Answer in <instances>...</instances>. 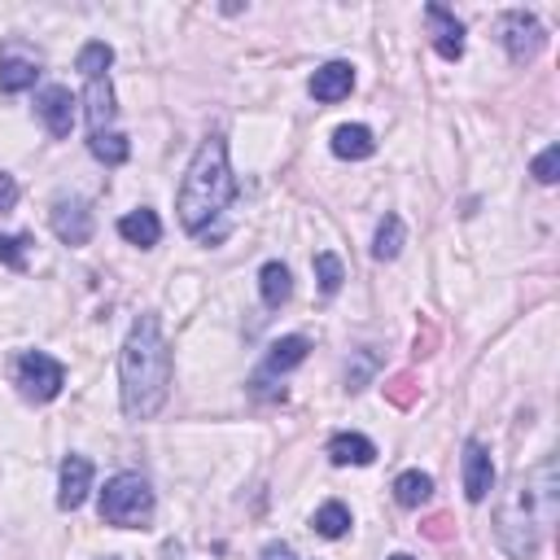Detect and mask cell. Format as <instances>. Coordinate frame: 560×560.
I'll list each match as a JSON object with an SVG mask.
<instances>
[{"label": "cell", "instance_id": "6da1fadb", "mask_svg": "<svg viewBox=\"0 0 560 560\" xmlns=\"http://www.w3.org/2000/svg\"><path fill=\"white\" fill-rule=\"evenodd\" d=\"M118 385H122V411L131 420H153L166 407L171 394V346L162 337L158 315H140L122 341L118 354Z\"/></svg>", "mask_w": 560, "mask_h": 560}, {"label": "cell", "instance_id": "7a4b0ae2", "mask_svg": "<svg viewBox=\"0 0 560 560\" xmlns=\"http://www.w3.org/2000/svg\"><path fill=\"white\" fill-rule=\"evenodd\" d=\"M236 197V175L228 166V144L223 136H206L184 171V184H179V197H175V210H179V223L201 236L223 210L228 201Z\"/></svg>", "mask_w": 560, "mask_h": 560}, {"label": "cell", "instance_id": "3957f363", "mask_svg": "<svg viewBox=\"0 0 560 560\" xmlns=\"http://www.w3.org/2000/svg\"><path fill=\"white\" fill-rule=\"evenodd\" d=\"M556 521V464L542 459L534 472L516 477L503 512H499V538H508L512 529H521L512 538V556H534L538 538L547 534V525Z\"/></svg>", "mask_w": 560, "mask_h": 560}, {"label": "cell", "instance_id": "277c9868", "mask_svg": "<svg viewBox=\"0 0 560 560\" xmlns=\"http://www.w3.org/2000/svg\"><path fill=\"white\" fill-rule=\"evenodd\" d=\"M153 516V490L140 472H114L101 490V521L118 529H140Z\"/></svg>", "mask_w": 560, "mask_h": 560}, {"label": "cell", "instance_id": "5b68a950", "mask_svg": "<svg viewBox=\"0 0 560 560\" xmlns=\"http://www.w3.org/2000/svg\"><path fill=\"white\" fill-rule=\"evenodd\" d=\"M13 376H18V385H22V394L31 402H48L66 385V368L44 350H22L18 363H13Z\"/></svg>", "mask_w": 560, "mask_h": 560}, {"label": "cell", "instance_id": "8992f818", "mask_svg": "<svg viewBox=\"0 0 560 560\" xmlns=\"http://www.w3.org/2000/svg\"><path fill=\"white\" fill-rule=\"evenodd\" d=\"M542 44H547V35H542V26H538L534 13H525V9L503 13V48H508L512 61H529V57H538Z\"/></svg>", "mask_w": 560, "mask_h": 560}, {"label": "cell", "instance_id": "52a82bcc", "mask_svg": "<svg viewBox=\"0 0 560 560\" xmlns=\"http://www.w3.org/2000/svg\"><path fill=\"white\" fill-rule=\"evenodd\" d=\"M92 490V459L88 455H66L57 472V508L74 512Z\"/></svg>", "mask_w": 560, "mask_h": 560}, {"label": "cell", "instance_id": "ba28073f", "mask_svg": "<svg viewBox=\"0 0 560 560\" xmlns=\"http://www.w3.org/2000/svg\"><path fill=\"white\" fill-rule=\"evenodd\" d=\"M35 114L44 118L48 136H70V127H74V96H70V88L48 83V88L35 96Z\"/></svg>", "mask_w": 560, "mask_h": 560}, {"label": "cell", "instance_id": "9c48e42d", "mask_svg": "<svg viewBox=\"0 0 560 560\" xmlns=\"http://www.w3.org/2000/svg\"><path fill=\"white\" fill-rule=\"evenodd\" d=\"M52 232H57V241H66V245H88L92 241V210L74 197H61L57 206H52Z\"/></svg>", "mask_w": 560, "mask_h": 560}, {"label": "cell", "instance_id": "30bf717a", "mask_svg": "<svg viewBox=\"0 0 560 560\" xmlns=\"http://www.w3.org/2000/svg\"><path fill=\"white\" fill-rule=\"evenodd\" d=\"M490 490H494L490 451H486L481 442H468V446H464V499H468V503H481Z\"/></svg>", "mask_w": 560, "mask_h": 560}, {"label": "cell", "instance_id": "8fae6325", "mask_svg": "<svg viewBox=\"0 0 560 560\" xmlns=\"http://www.w3.org/2000/svg\"><path fill=\"white\" fill-rule=\"evenodd\" d=\"M311 96L315 101H324V105H332V101H341V96H350V88H354V66L350 61H324L315 74H311Z\"/></svg>", "mask_w": 560, "mask_h": 560}, {"label": "cell", "instance_id": "7c38bea8", "mask_svg": "<svg viewBox=\"0 0 560 560\" xmlns=\"http://www.w3.org/2000/svg\"><path fill=\"white\" fill-rule=\"evenodd\" d=\"M424 18L433 22V48H438V57L459 61V57H464V26L455 22V13L442 9V4H429Z\"/></svg>", "mask_w": 560, "mask_h": 560}, {"label": "cell", "instance_id": "4fadbf2b", "mask_svg": "<svg viewBox=\"0 0 560 560\" xmlns=\"http://www.w3.org/2000/svg\"><path fill=\"white\" fill-rule=\"evenodd\" d=\"M83 114H88V127H92V136L96 131H105L109 122H114V88H109V74H96V79H88V88H83Z\"/></svg>", "mask_w": 560, "mask_h": 560}, {"label": "cell", "instance_id": "5bb4252c", "mask_svg": "<svg viewBox=\"0 0 560 560\" xmlns=\"http://www.w3.org/2000/svg\"><path fill=\"white\" fill-rule=\"evenodd\" d=\"M332 153L346 158V162H363V158L376 153V140H372V131L363 122H341L332 131Z\"/></svg>", "mask_w": 560, "mask_h": 560}, {"label": "cell", "instance_id": "9a60e30c", "mask_svg": "<svg viewBox=\"0 0 560 560\" xmlns=\"http://www.w3.org/2000/svg\"><path fill=\"white\" fill-rule=\"evenodd\" d=\"M328 459H332L337 468H346V464L363 468V464L376 459V446H372V438H363V433H337V438L328 442Z\"/></svg>", "mask_w": 560, "mask_h": 560}, {"label": "cell", "instance_id": "2e32d148", "mask_svg": "<svg viewBox=\"0 0 560 560\" xmlns=\"http://www.w3.org/2000/svg\"><path fill=\"white\" fill-rule=\"evenodd\" d=\"M118 232H122V241H131V245H140V249H149V245H158L162 241V219L153 214V210H131V214H122L118 219Z\"/></svg>", "mask_w": 560, "mask_h": 560}, {"label": "cell", "instance_id": "e0dca14e", "mask_svg": "<svg viewBox=\"0 0 560 560\" xmlns=\"http://www.w3.org/2000/svg\"><path fill=\"white\" fill-rule=\"evenodd\" d=\"M35 79H39V61L18 57V52L0 57V92H26V88H35Z\"/></svg>", "mask_w": 560, "mask_h": 560}, {"label": "cell", "instance_id": "ac0fdd59", "mask_svg": "<svg viewBox=\"0 0 560 560\" xmlns=\"http://www.w3.org/2000/svg\"><path fill=\"white\" fill-rule=\"evenodd\" d=\"M258 293H262L267 306H284L289 293H293L289 267H284V262H262V271H258Z\"/></svg>", "mask_w": 560, "mask_h": 560}, {"label": "cell", "instance_id": "d6986e66", "mask_svg": "<svg viewBox=\"0 0 560 560\" xmlns=\"http://www.w3.org/2000/svg\"><path fill=\"white\" fill-rule=\"evenodd\" d=\"M306 350H311V341L298 337V332L271 341V350H267V372H293L298 363H306Z\"/></svg>", "mask_w": 560, "mask_h": 560}, {"label": "cell", "instance_id": "ffe728a7", "mask_svg": "<svg viewBox=\"0 0 560 560\" xmlns=\"http://www.w3.org/2000/svg\"><path fill=\"white\" fill-rule=\"evenodd\" d=\"M429 494H433V477H429V472L407 468V472L394 477V499H398V508H420Z\"/></svg>", "mask_w": 560, "mask_h": 560}, {"label": "cell", "instance_id": "44dd1931", "mask_svg": "<svg viewBox=\"0 0 560 560\" xmlns=\"http://www.w3.org/2000/svg\"><path fill=\"white\" fill-rule=\"evenodd\" d=\"M402 219L398 214H385L381 223H376V236H372V258L376 262H389V258H398V249H402Z\"/></svg>", "mask_w": 560, "mask_h": 560}, {"label": "cell", "instance_id": "7402d4cb", "mask_svg": "<svg viewBox=\"0 0 560 560\" xmlns=\"http://www.w3.org/2000/svg\"><path fill=\"white\" fill-rule=\"evenodd\" d=\"M311 529L319 534V538H341L346 529H350V508L346 503H319L315 508V516H311Z\"/></svg>", "mask_w": 560, "mask_h": 560}, {"label": "cell", "instance_id": "603a6c76", "mask_svg": "<svg viewBox=\"0 0 560 560\" xmlns=\"http://www.w3.org/2000/svg\"><path fill=\"white\" fill-rule=\"evenodd\" d=\"M88 149H92V158H101L105 166H122L127 153H131L127 136H118V131H96V136L88 140Z\"/></svg>", "mask_w": 560, "mask_h": 560}, {"label": "cell", "instance_id": "cb8c5ba5", "mask_svg": "<svg viewBox=\"0 0 560 560\" xmlns=\"http://www.w3.org/2000/svg\"><path fill=\"white\" fill-rule=\"evenodd\" d=\"M109 61H114V48H109L105 39H92V44H83V48H79V70H83L88 79L105 74V70H109Z\"/></svg>", "mask_w": 560, "mask_h": 560}, {"label": "cell", "instance_id": "d4e9b609", "mask_svg": "<svg viewBox=\"0 0 560 560\" xmlns=\"http://www.w3.org/2000/svg\"><path fill=\"white\" fill-rule=\"evenodd\" d=\"M315 280H319V289L332 298L337 289H341V280H346V271H341V258L337 254H315Z\"/></svg>", "mask_w": 560, "mask_h": 560}, {"label": "cell", "instance_id": "484cf974", "mask_svg": "<svg viewBox=\"0 0 560 560\" xmlns=\"http://www.w3.org/2000/svg\"><path fill=\"white\" fill-rule=\"evenodd\" d=\"M556 166H560V144H547V149L534 158V179H538V184H556Z\"/></svg>", "mask_w": 560, "mask_h": 560}, {"label": "cell", "instance_id": "4316f807", "mask_svg": "<svg viewBox=\"0 0 560 560\" xmlns=\"http://www.w3.org/2000/svg\"><path fill=\"white\" fill-rule=\"evenodd\" d=\"M0 258L22 271V262H26V236H4L0 232Z\"/></svg>", "mask_w": 560, "mask_h": 560}, {"label": "cell", "instance_id": "83f0119b", "mask_svg": "<svg viewBox=\"0 0 560 560\" xmlns=\"http://www.w3.org/2000/svg\"><path fill=\"white\" fill-rule=\"evenodd\" d=\"M13 206H18V179L0 171V214H4V210H13Z\"/></svg>", "mask_w": 560, "mask_h": 560}, {"label": "cell", "instance_id": "f1b7e54d", "mask_svg": "<svg viewBox=\"0 0 560 560\" xmlns=\"http://www.w3.org/2000/svg\"><path fill=\"white\" fill-rule=\"evenodd\" d=\"M258 560H298V556H293V547H289V542H267Z\"/></svg>", "mask_w": 560, "mask_h": 560}, {"label": "cell", "instance_id": "f546056e", "mask_svg": "<svg viewBox=\"0 0 560 560\" xmlns=\"http://www.w3.org/2000/svg\"><path fill=\"white\" fill-rule=\"evenodd\" d=\"M389 560H411V556H402V551H398V556H389Z\"/></svg>", "mask_w": 560, "mask_h": 560}]
</instances>
